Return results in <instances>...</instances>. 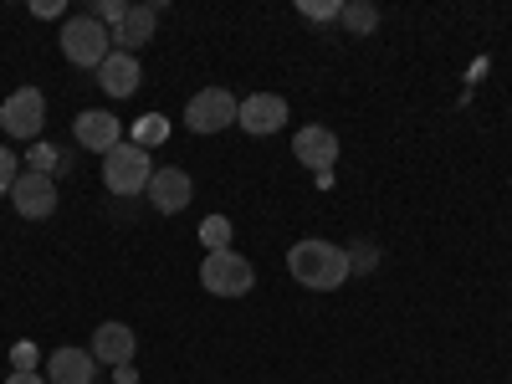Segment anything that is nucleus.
I'll use <instances>...</instances> for the list:
<instances>
[{
  "instance_id": "f257e3e1",
  "label": "nucleus",
  "mask_w": 512,
  "mask_h": 384,
  "mask_svg": "<svg viewBox=\"0 0 512 384\" xmlns=\"http://www.w3.org/2000/svg\"><path fill=\"white\" fill-rule=\"evenodd\" d=\"M287 272L297 277V287H308V292H338L354 272H349V251L344 246H333V241H297L287 246Z\"/></svg>"
},
{
  "instance_id": "f03ea898",
  "label": "nucleus",
  "mask_w": 512,
  "mask_h": 384,
  "mask_svg": "<svg viewBox=\"0 0 512 384\" xmlns=\"http://www.w3.org/2000/svg\"><path fill=\"white\" fill-rule=\"evenodd\" d=\"M154 180V164H149V149H139L134 139H123L118 149L103 154V185L113 195H144Z\"/></svg>"
},
{
  "instance_id": "7ed1b4c3",
  "label": "nucleus",
  "mask_w": 512,
  "mask_h": 384,
  "mask_svg": "<svg viewBox=\"0 0 512 384\" xmlns=\"http://www.w3.org/2000/svg\"><path fill=\"white\" fill-rule=\"evenodd\" d=\"M108 52H113V36H108V26L98 16H72L62 26V57L72 67H93L98 72L108 62Z\"/></svg>"
},
{
  "instance_id": "20e7f679",
  "label": "nucleus",
  "mask_w": 512,
  "mask_h": 384,
  "mask_svg": "<svg viewBox=\"0 0 512 384\" xmlns=\"http://www.w3.org/2000/svg\"><path fill=\"white\" fill-rule=\"evenodd\" d=\"M200 287L210 297H246L256 287V272L241 251H210L200 262Z\"/></svg>"
},
{
  "instance_id": "39448f33",
  "label": "nucleus",
  "mask_w": 512,
  "mask_h": 384,
  "mask_svg": "<svg viewBox=\"0 0 512 384\" xmlns=\"http://www.w3.org/2000/svg\"><path fill=\"white\" fill-rule=\"evenodd\" d=\"M41 123H47V98H41V88H16L6 103H0V128H6L11 139L36 144Z\"/></svg>"
},
{
  "instance_id": "423d86ee",
  "label": "nucleus",
  "mask_w": 512,
  "mask_h": 384,
  "mask_svg": "<svg viewBox=\"0 0 512 384\" xmlns=\"http://www.w3.org/2000/svg\"><path fill=\"white\" fill-rule=\"evenodd\" d=\"M11 205H16V216H26V221H47L57 210V180L41 175V169H26V175L11 185Z\"/></svg>"
},
{
  "instance_id": "0eeeda50",
  "label": "nucleus",
  "mask_w": 512,
  "mask_h": 384,
  "mask_svg": "<svg viewBox=\"0 0 512 384\" xmlns=\"http://www.w3.org/2000/svg\"><path fill=\"white\" fill-rule=\"evenodd\" d=\"M236 98L226 93V88H205V93H195L190 98V108H185V123L195 128V134H221V128H231L236 123Z\"/></svg>"
},
{
  "instance_id": "6e6552de",
  "label": "nucleus",
  "mask_w": 512,
  "mask_h": 384,
  "mask_svg": "<svg viewBox=\"0 0 512 384\" xmlns=\"http://www.w3.org/2000/svg\"><path fill=\"white\" fill-rule=\"evenodd\" d=\"M149 205L159 210V216H180V210L190 205V195H195V180L185 175V169H175V164H164V169H154V180H149Z\"/></svg>"
},
{
  "instance_id": "1a4fd4ad",
  "label": "nucleus",
  "mask_w": 512,
  "mask_h": 384,
  "mask_svg": "<svg viewBox=\"0 0 512 384\" xmlns=\"http://www.w3.org/2000/svg\"><path fill=\"white\" fill-rule=\"evenodd\" d=\"M236 123L246 128V134H256V139H272L277 128L287 123V103L277 93H251V98H241Z\"/></svg>"
},
{
  "instance_id": "9d476101",
  "label": "nucleus",
  "mask_w": 512,
  "mask_h": 384,
  "mask_svg": "<svg viewBox=\"0 0 512 384\" xmlns=\"http://www.w3.org/2000/svg\"><path fill=\"white\" fill-rule=\"evenodd\" d=\"M292 154H297V164H308V169H318V175H328V169L338 164V134H333V128H323V123H308V128H297Z\"/></svg>"
},
{
  "instance_id": "9b49d317",
  "label": "nucleus",
  "mask_w": 512,
  "mask_h": 384,
  "mask_svg": "<svg viewBox=\"0 0 512 384\" xmlns=\"http://www.w3.org/2000/svg\"><path fill=\"white\" fill-rule=\"evenodd\" d=\"M72 134H77L82 149L108 154V149L123 144V123H118L113 113H103V108H88V113H77V118H72Z\"/></svg>"
},
{
  "instance_id": "f8f14e48",
  "label": "nucleus",
  "mask_w": 512,
  "mask_h": 384,
  "mask_svg": "<svg viewBox=\"0 0 512 384\" xmlns=\"http://www.w3.org/2000/svg\"><path fill=\"white\" fill-rule=\"evenodd\" d=\"M154 26H159V6H128V16L108 31L113 36V52L139 57V47H149V41H154Z\"/></svg>"
},
{
  "instance_id": "ddd939ff",
  "label": "nucleus",
  "mask_w": 512,
  "mask_h": 384,
  "mask_svg": "<svg viewBox=\"0 0 512 384\" xmlns=\"http://www.w3.org/2000/svg\"><path fill=\"white\" fill-rule=\"evenodd\" d=\"M134 349H139V333L128 323L108 318L103 328H93V359L98 364H134Z\"/></svg>"
},
{
  "instance_id": "4468645a",
  "label": "nucleus",
  "mask_w": 512,
  "mask_h": 384,
  "mask_svg": "<svg viewBox=\"0 0 512 384\" xmlns=\"http://www.w3.org/2000/svg\"><path fill=\"white\" fill-rule=\"evenodd\" d=\"M98 82H103V93H108V98H134V93H139V82H144L139 57H128V52H108V62L98 67Z\"/></svg>"
},
{
  "instance_id": "2eb2a0df",
  "label": "nucleus",
  "mask_w": 512,
  "mask_h": 384,
  "mask_svg": "<svg viewBox=\"0 0 512 384\" xmlns=\"http://www.w3.org/2000/svg\"><path fill=\"white\" fill-rule=\"evenodd\" d=\"M98 359H93V349H52V359H47V379L52 384H93V369Z\"/></svg>"
},
{
  "instance_id": "dca6fc26",
  "label": "nucleus",
  "mask_w": 512,
  "mask_h": 384,
  "mask_svg": "<svg viewBox=\"0 0 512 384\" xmlns=\"http://www.w3.org/2000/svg\"><path fill=\"white\" fill-rule=\"evenodd\" d=\"M169 139V118L164 113H144L139 123H134V144L139 149H154V144H164Z\"/></svg>"
},
{
  "instance_id": "f3484780",
  "label": "nucleus",
  "mask_w": 512,
  "mask_h": 384,
  "mask_svg": "<svg viewBox=\"0 0 512 384\" xmlns=\"http://www.w3.org/2000/svg\"><path fill=\"white\" fill-rule=\"evenodd\" d=\"M338 21H344L354 36H369V31L379 26V11L369 6V0H349V6H344V16H338Z\"/></svg>"
},
{
  "instance_id": "a211bd4d",
  "label": "nucleus",
  "mask_w": 512,
  "mask_h": 384,
  "mask_svg": "<svg viewBox=\"0 0 512 384\" xmlns=\"http://www.w3.org/2000/svg\"><path fill=\"white\" fill-rule=\"evenodd\" d=\"M200 241H205L210 251H231V221H226V216H210V221L200 226Z\"/></svg>"
},
{
  "instance_id": "6ab92c4d",
  "label": "nucleus",
  "mask_w": 512,
  "mask_h": 384,
  "mask_svg": "<svg viewBox=\"0 0 512 384\" xmlns=\"http://www.w3.org/2000/svg\"><path fill=\"white\" fill-rule=\"evenodd\" d=\"M297 11H303L308 21H338V16H344L338 0H297Z\"/></svg>"
},
{
  "instance_id": "aec40b11",
  "label": "nucleus",
  "mask_w": 512,
  "mask_h": 384,
  "mask_svg": "<svg viewBox=\"0 0 512 384\" xmlns=\"http://www.w3.org/2000/svg\"><path fill=\"white\" fill-rule=\"evenodd\" d=\"M16 164H21V159H16L6 144H0V195H11V185L21 180V169H16Z\"/></svg>"
},
{
  "instance_id": "412c9836",
  "label": "nucleus",
  "mask_w": 512,
  "mask_h": 384,
  "mask_svg": "<svg viewBox=\"0 0 512 384\" xmlns=\"http://www.w3.org/2000/svg\"><path fill=\"white\" fill-rule=\"evenodd\" d=\"M344 251H349V246H344ZM374 262H379V251H374L369 241H354V251H349V272H369Z\"/></svg>"
},
{
  "instance_id": "4be33fe9",
  "label": "nucleus",
  "mask_w": 512,
  "mask_h": 384,
  "mask_svg": "<svg viewBox=\"0 0 512 384\" xmlns=\"http://www.w3.org/2000/svg\"><path fill=\"white\" fill-rule=\"evenodd\" d=\"M123 16H128V6H123V0H103V6H98V21H103L108 31H113Z\"/></svg>"
},
{
  "instance_id": "5701e85b",
  "label": "nucleus",
  "mask_w": 512,
  "mask_h": 384,
  "mask_svg": "<svg viewBox=\"0 0 512 384\" xmlns=\"http://www.w3.org/2000/svg\"><path fill=\"white\" fill-rule=\"evenodd\" d=\"M36 164H41V175H52V169H62V159H57V149H47V144H36V154H31Z\"/></svg>"
},
{
  "instance_id": "b1692460",
  "label": "nucleus",
  "mask_w": 512,
  "mask_h": 384,
  "mask_svg": "<svg viewBox=\"0 0 512 384\" xmlns=\"http://www.w3.org/2000/svg\"><path fill=\"white\" fill-rule=\"evenodd\" d=\"M6 384H47V374H36V369H11Z\"/></svg>"
}]
</instances>
